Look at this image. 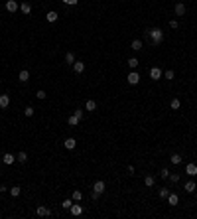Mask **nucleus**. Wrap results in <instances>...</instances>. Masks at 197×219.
Wrapping results in <instances>:
<instances>
[{
	"instance_id": "f257e3e1",
	"label": "nucleus",
	"mask_w": 197,
	"mask_h": 219,
	"mask_svg": "<svg viewBox=\"0 0 197 219\" xmlns=\"http://www.w3.org/2000/svg\"><path fill=\"white\" fill-rule=\"evenodd\" d=\"M146 34L150 36V40H152V46H160V43L164 42V32H162L160 28H150Z\"/></svg>"
},
{
	"instance_id": "f03ea898",
	"label": "nucleus",
	"mask_w": 197,
	"mask_h": 219,
	"mask_svg": "<svg viewBox=\"0 0 197 219\" xmlns=\"http://www.w3.org/2000/svg\"><path fill=\"white\" fill-rule=\"evenodd\" d=\"M126 81L130 83V85H138V83H140V75H138V73L134 71V69H132V71L128 73V77H126Z\"/></svg>"
},
{
	"instance_id": "7ed1b4c3",
	"label": "nucleus",
	"mask_w": 197,
	"mask_h": 219,
	"mask_svg": "<svg viewBox=\"0 0 197 219\" xmlns=\"http://www.w3.org/2000/svg\"><path fill=\"white\" fill-rule=\"evenodd\" d=\"M36 215H40V217H47V215H51V209H49V207H46V205H38Z\"/></svg>"
},
{
	"instance_id": "20e7f679",
	"label": "nucleus",
	"mask_w": 197,
	"mask_h": 219,
	"mask_svg": "<svg viewBox=\"0 0 197 219\" xmlns=\"http://www.w3.org/2000/svg\"><path fill=\"white\" fill-rule=\"evenodd\" d=\"M104 188H107V186H104V182L103 180H97V182H95V186H93V191L101 195V194H104Z\"/></svg>"
},
{
	"instance_id": "39448f33",
	"label": "nucleus",
	"mask_w": 197,
	"mask_h": 219,
	"mask_svg": "<svg viewBox=\"0 0 197 219\" xmlns=\"http://www.w3.org/2000/svg\"><path fill=\"white\" fill-rule=\"evenodd\" d=\"M150 77L154 79V81L162 79V69H160V67H152V69H150Z\"/></svg>"
},
{
	"instance_id": "423d86ee",
	"label": "nucleus",
	"mask_w": 197,
	"mask_h": 219,
	"mask_svg": "<svg viewBox=\"0 0 197 219\" xmlns=\"http://www.w3.org/2000/svg\"><path fill=\"white\" fill-rule=\"evenodd\" d=\"M2 162H4L6 166H10V164L16 162V156H14V154H10V152H6L4 156H2Z\"/></svg>"
},
{
	"instance_id": "0eeeda50",
	"label": "nucleus",
	"mask_w": 197,
	"mask_h": 219,
	"mask_svg": "<svg viewBox=\"0 0 197 219\" xmlns=\"http://www.w3.org/2000/svg\"><path fill=\"white\" fill-rule=\"evenodd\" d=\"M185 174L191 176V178H195L197 176V166L195 164H187V166H185Z\"/></svg>"
},
{
	"instance_id": "6e6552de",
	"label": "nucleus",
	"mask_w": 197,
	"mask_h": 219,
	"mask_svg": "<svg viewBox=\"0 0 197 219\" xmlns=\"http://www.w3.org/2000/svg\"><path fill=\"white\" fill-rule=\"evenodd\" d=\"M18 8H20V4L16 0H8V2H6V10H8V12H16Z\"/></svg>"
},
{
	"instance_id": "1a4fd4ad",
	"label": "nucleus",
	"mask_w": 197,
	"mask_h": 219,
	"mask_svg": "<svg viewBox=\"0 0 197 219\" xmlns=\"http://www.w3.org/2000/svg\"><path fill=\"white\" fill-rule=\"evenodd\" d=\"M63 146H65L67 148V150H73V148H75L77 146V140H75V138H65V142H63Z\"/></svg>"
},
{
	"instance_id": "9d476101",
	"label": "nucleus",
	"mask_w": 197,
	"mask_h": 219,
	"mask_svg": "<svg viewBox=\"0 0 197 219\" xmlns=\"http://www.w3.org/2000/svg\"><path fill=\"white\" fill-rule=\"evenodd\" d=\"M20 12H22V14H30V12H32V4H30V2H22V4H20Z\"/></svg>"
},
{
	"instance_id": "9b49d317",
	"label": "nucleus",
	"mask_w": 197,
	"mask_h": 219,
	"mask_svg": "<svg viewBox=\"0 0 197 219\" xmlns=\"http://www.w3.org/2000/svg\"><path fill=\"white\" fill-rule=\"evenodd\" d=\"M69 211H71V215H81V213H83V205H75V203H73L69 207Z\"/></svg>"
},
{
	"instance_id": "f8f14e48",
	"label": "nucleus",
	"mask_w": 197,
	"mask_h": 219,
	"mask_svg": "<svg viewBox=\"0 0 197 219\" xmlns=\"http://www.w3.org/2000/svg\"><path fill=\"white\" fill-rule=\"evenodd\" d=\"M57 18H59V16H57V12H53V10H51V12H47V14H46V20H47V22H49V24H53V22H57Z\"/></svg>"
},
{
	"instance_id": "ddd939ff",
	"label": "nucleus",
	"mask_w": 197,
	"mask_h": 219,
	"mask_svg": "<svg viewBox=\"0 0 197 219\" xmlns=\"http://www.w3.org/2000/svg\"><path fill=\"white\" fill-rule=\"evenodd\" d=\"M18 79H20L22 83L30 81V71H28V69H22V71H20V75H18Z\"/></svg>"
},
{
	"instance_id": "4468645a",
	"label": "nucleus",
	"mask_w": 197,
	"mask_h": 219,
	"mask_svg": "<svg viewBox=\"0 0 197 219\" xmlns=\"http://www.w3.org/2000/svg\"><path fill=\"white\" fill-rule=\"evenodd\" d=\"M10 105V95H0V107H2V109H6V107Z\"/></svg>"
},
{
	"instance_id": "2eb2a0df",
	"label": "nucleus",
	"mask_w": 197,
	"mask_h": 219,
	"mask_svg": "<svg viewBox=\"0 0 197 219\" xmlns=\"http://www.w3.org/2000/svg\"><path fill=\"white\" fill-rule=\"evenodd\" d=\"M174 10H175V16H183V14H185V4H181V2H178Z\"/></svg>"
},
{
	"instance_id": "dca6fc26",
	"label": "nucleus",
	"mask_w": 197,
	"mask_h": 219,
	"mask_svg": "<svg viewBox=\"0 0 197 219\" xmlns=\"http://www.w3.org/2000/svg\"><path fill=\"white\" fill-rule=\"evenodd\" d=\"M73 71H75V73H83L85 71V63L83 61H75V63H73Z\"/></svg>"
},
{
	"instance_id": "f3484780",
	"label": "nucleus",
	"mask_w": 197,
	"mask_h": 219,
	"mask_svg": "<svg viewBox=\"0 0 197 219\" xmlns=\"http://www.w3.org/2000/svg\"><path fill=\"white\" fill-rule=\"evenodd\" d=\"M168 203H169V205H178V203H179L178 194H169V195H168Z\"/></svg>"
},
{
	"instance_id": "a211bd4d",
	"label": "nucleus",
	"mask_w": 197,
	"mask_h": 219,
	"mask_svg": "<svg viewBox=\"0 0 197 219\" xmlns=\"http://www.w3.org/2000/svg\"><path fill=\"white\" fill-rule=\"evenodd\" d=\"M65 63H67V65H73V63H75V55H73L71 52L65 53Z\"/></svg>"
},
{
	"instance_id": "6ab92c4d",
	"label": "nucleus",
	"mask_w": 197,
	"mask_h": 219,
	"mask_svg": "<svg viewBox=\"0 0 197 219\" xmlns=\"http://www.w3.org/2000/svg\"><path fill=\"white\" fill-rule=\"evenodd\" d=\"M95 109H97V103H95L93 99H89L85 103V111H95Z\"/></svg>"
},
{
	"instance_id": "aec40b11",
	"label": "nucleus",
	"mask_w": 197,
	"mask_h": 219,
	"mask_svg": "<svg viewBox=\"0 0 197 219\" xmlns=\"http://www.w3.org/2000/svg\"><path fill=\"white\" fill-rule=\"evenodd\" d=\"M195 190H197L195 182H187V184H185V191H187V194H193Z\"/></svg>"
},
{
	"instance_id": "412c9836",
	"label": "nucleus",
	"mask_w": 197,
	"mask_h": 219,
	"mask_svg": "<svg viewBox=\"0 0 197 219\" xmlns=\"http://www.w3.org/2000/svg\"><path fill=\"white\" fill-rule=\"evenodd\" d=\"M130 48L134 49V52H140V49H142V42H140V40H134V42L130 43Z\"/></svg>"
},
{
	"instance_id": "4be33fe9",
	"label": "nucleus",
	"mask_w": 197,
	"mask_h": 219,
	"mask_svg": "<svg viewBox=\"0 0 197 219\" xmlns=\"http://www.w3.org/2000/svg\"><path fill=\"white\" fill-rule=\"evenodd\" d=\"M154 182H156V178H154V176H146V178H144L146 188H152V186H154Z\"/></svg>"
},
{
	"instance_id": "5701e85b",
	"label": "nucleus",
	"mask_w": 197,
	"mask_h": 219,
	"mask_svg": "<svg viewBox=\"0 0 197 219\" xmlns=\"http://www.w3.org/2000/svg\"><path fill=\"white\" fill-rule=\"evenodd\" d=\"M10 195H12V197H18V195H20V191H22V190H20V186H14V188H10Z\"/></svg>"
},
{
	"instance_id": "b1692460",
	"label": "nucleus",
	"mask_w": 197,
	"mask_h": 219,
	"mask_svg": "<svg viewBox=\"0 0 197 219\" xmlns=\"http://www.w3.org/2000/svg\"><path fill=\"white\" fill-rule=\"evenodd\" d=\"M169 162H172V164H175V166H178V164L181 162V156H179V154H172V158H169Z\"/></svg>"
},
{
	"instance_id": "393cba45",
	"label": "nucleus",
	"mask_w": 197,
	"mask_h": 219,
	"mask_svg": "<svg viewBox=\"0 0 197 219\" xmlns=\"http://www.w3.org/2000/svg\"><path fill=\"white\" fill-rule=\"evenodd\" d=\"M128 67H130V69H136L138 67V59L136 57H130V59H128Z\"/></svg>"
},
{
	"instance_id": "a878e982",
	"label": "nucleus",
	"mask_w": 197,
	"mask_h": 219,
	"mask_svg": "<svg viewBox=\"0 0 197 219\" xmlns=\"http://www.w3.org/2000/svg\"><path fill=\"white\" fill-rule=\"evenodd\" d=\"M67 123H69V124H71V126H77V124H79V119H77L75 114H71L69 119H67Z\"/></svg>"
},
{
	"instance_id": "bb28decb",
	"label": "nucleus",
	"mask_w": 197,
	"mask_h": 219,
	"mask_svg": "<svg viewBox=\"0 0 197 219\" xmlns=\"http://www.w3.org/2000/svg\"><path fill=\"white\" fill-rule=\"evenodd\" d=\"M169 107H172V109H175V111H178L179 107H181V101H179V99H172V103H169Z\"/></svg>"
},
{
	"instance_id": "cd10ccee",
	"label": "nucleus",
	"mask_w": 197,
	"mask_h": 219,
	"mask_svg": "<svg viewBox=\"0 0 197 219\" xmlns=\"http://www.w3.org/2000/svg\"><path fill=\"white\" fill-rule=\"evenodd\" d=\"M16 160H18L20 164H24V162H26V160H28V154H26V152H20L18 156H16Z\"/></svg>"
},
{
	"instance_id": "c85d7f7f",
	"label": "nucleus",
	"mask_w": 197,
	"mask_h": 219,
	"mask_svg": "<svg viewBox=\"0 0 197 219\" xmlns=\"http://www.w3.org/2000/svg\"><path fill=\"white\" fill-rule=\"evenodd\" d=\"M158 195H160V197H162V200H166V197H168V195H169V190H168V188H162V190L158 191Z\"/></svg>"
},
{
	"instance_id": "c756f323",
	"label": "nucleus",
	"mask_w": 197,
	"mask_h": 219,
	"mask_svg": "<svg viewBox=\"0 0 197 219\" xmlns=\"http://www.w3.org/2000/svg\"><path fill=\"white\" fill-rule=\"evenodd\" d=\"M71 197H73V201H81V200H83V194H81L79 190H75V191H73V195H71Z\"/></svg>"
},
{
	"instance_id": "7c9ffc66",
	"label": "nucleus",
	"mask_w": 197,
	"mask_h": 219,
	"mask_svg": "<svg viewBox=\"0 0 197 219\" xmlns=\"http://www.w3.org/2000/svg\"><path fill=\"white\" fill-rule=\"evenodd\" d=\"M169 182H172V184H178L179 182V174H172V172H169V178H168Z\"/></svg>"
},
{
	"instance_id": "2f4dec72",
	"label": "nucleus",
	"mask_w": 197,
	"mask_h": 219,
	"mask_svg": "<svg viewBox=\"0 0 197 219\" xmlns=\"http://www.w3.org/2000/svg\"><path fill=\"white\" fill-rule=\"evenodd\" d=\"M160 176H162V180H168V178H169V170H168V168H162Z\"/></svg>"
},
{
	"instance_id": "473e14b6",
	"label": "nucleus",
	"mask_w": 197,
	"mask_h": 219,
	"mask_svg": "<svg viewBox=\"0 0 197 219\" xmlns=\"http://www.w3.org/2000/svg\"><path fill=\"white\" fill-rule=\"evenodd\" d=\"M164 77H166V79H168V81H172V79H174V77H175V73L172 71V69H168V71L164 73Z\"/></svg>"
},
{
	"instance_id": "72a5a7b5",
	"label": "nucleus",
	"mask_w": 197,
	"mask_h": 219,
	"mask_svg": "<svg viewBox=\"0 0 197 219\" xmlns=\"http://www.w3.org/2000/svg\"><path fill=\"white\" fill-rule=\"evenodd\" d=\"M34 107H26V109H24V114H26V117H34Z\"/></svg>"
},
{
	"instance_id": "f704fd0d",
	"label": "nucleus",
	"mask_w": 197,
	"mask_h": 219,
	"mask_svg": "<svg viewBox=\"0 0 197 219\" xmlns=\"http://www.w3.org/2000/svg\"><path fill=\"white\" fill-rule=\"evenodd\" d=\"M36 97H38L40 101H43V99H46V97H47V93H46V91H43V89H40L38 93H36Z\"/></svg>"
},
{
	"instance_id": "c9c22d12",
	"label": "nucleus",
	"mask_w": 197,
	"mask_h": 219,
	"mask_svg": "<svg viewBox=\"0 0 197 219\" xmlns=\"http://www.w3.org/2000/svg\"><path fill=\"white\" fill-rule=\"evenodd\" d=\"M61 205H63L65 209H69L71 205H73V197H71V200H65V201H63V203H61Z\"/></svg>"
},
{
	"instance_id": "e433bc0d",
	"label": "nucleus",
	"mask_w": 197,
	"mask_h": 219,
	"mask_svg": "<svg viewBox=\"0 0 197 219\" xmlns=\"http://www.w3.org/2000/svg\"><path fill=\"white\" fill-rule=\"evenodd\" d=\"M61 2H63L65 6H75L77 2H79V0H61Z\"/></svg>"
},
{
	"instance_id": "4c0bfd02",
	"label": "nucleus",
	"mask_w": 197,
	"mask_h": 219,
	"mask_svg": "<svg viewBox=\"0 0 197 219\" xmlns=\"http://www.w3.org/2000/svg\"><path fill=\"white\" fill-rule=\"evenodd\" d=\"M73 114H75L77 119L81 120V119H83V109H77V111H75V113H73Z\"/></svg>"
},
{
	"instance_id": "58836bf2",
	"label": "nucleus",
	"mask_w": 197,
	"mask_h": 219,
	"mask_svg": "<svg viewBox=\"0 0 197 219\" xmlns=\"http://www.w3.org/2000/svg\"><path fill=\"white\" fill-rule=\"evenodd\" d=\"M169 28H174V30L178 28V20H172V22H169Z\"/></svg>"
}]
</instances>
